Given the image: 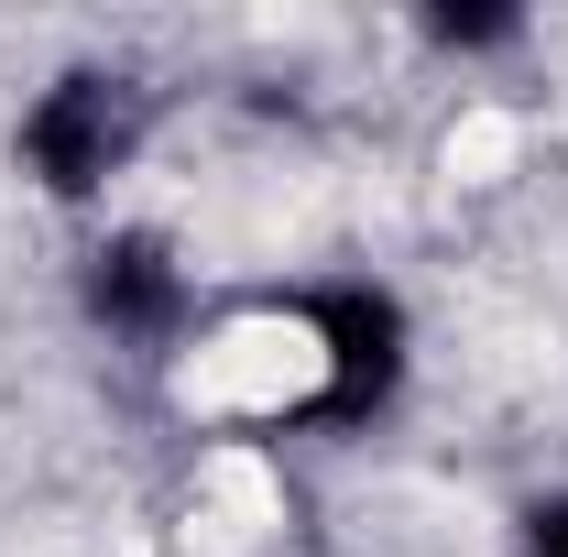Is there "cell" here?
Instances as JSON below:
<instances>
[{
    "label": "cell",
    "mask_w": 568,
    "mask_h": 557,
    "mask_svg": "<svg viewBox=\"0 0 568 557\" xmlns=\"http://www.w3.org/2000/svg\"><path fill=\"white\" fill-rule=\"evenodd\" d=\"M142 110L121 77H67V88H44L33 99V121H22V164L55 186V198H77V186H99L121 153H132Z\"/></svg>",
    "instance_id": "cell-1"
},
{
    "label": "cell",
    "mask_w": 568,
    "mask_h": 557,
    "mask_svg": "<svg viewBox=\"0 0 568 557\" xmlns=\"http://www.w3.org/2000/svg\"><path fill=\"white\" fill-rule=\"evenodd\" d=\"M88 306H99L110 328H164V317H175V263H164V241H153V230L110 241L99 274H88Z\"/></svg>",
    "instance_id": "cell-3"
},
{
    "label": "cell",
    "mask_w": 568,
    "mask_h": 557,
    "mask_svg": "<svg viewBox=\"0 0 568 557\" xmlns=\"http://www.w3.org/2000/svg\"><path fill=\"white\" fill-rule=\"evenodd\" d=\"M525 557H568V492H547V503L525 514Z\"/></svg>",
    "instance_id": "cell-5"
},
{
    "label": "cell",
    "mask_w": 568,
    "mask_h": 557,
    "mask_svg": "<svg viewBox=\"0 0 568 557\" xmlns=\"http://www.w3.org/2000/svg\"><path fill=\"white\" fill-rule=\"evenodd\" d=\"M426 33H437V44H503L514 11H426Z\"/></svg>",
    "instance_id": "cell-4"
},
{
    "label": "cell",
    "mask_w": 568,
    "mask_h": 557,
    "mask_svg": "<svg viewBox=\"0 0 568 557\" xmlns=\"http://www.w3.org/2000/svg\"><path fill=\"white\" fill-rule=\"evenodd\" d=\"M306 340H317V372H328V394H339V405H372V394L394 383V361H405V317H394L383 295H328Z\"/></svg>",
    "instance_id": "cell-2"
}]
</instances>
